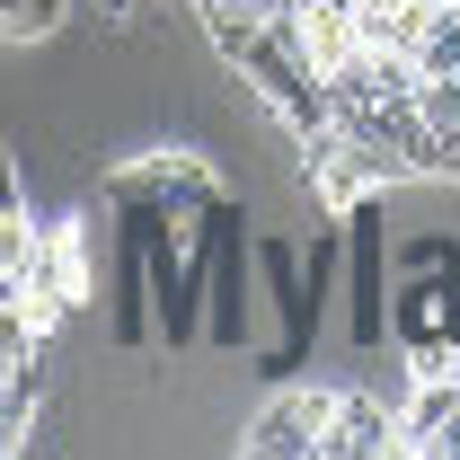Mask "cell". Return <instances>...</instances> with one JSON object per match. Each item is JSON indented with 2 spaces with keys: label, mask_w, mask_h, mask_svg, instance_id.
Instances as JSON below:
<instances>
[{
  "label": "cell",
  "mask_w": 460,
  "mask_h": 460,
  "mask_svg": "<svg viewBox=\"0 0 460 460\" xmlns=\"http://www.w3.org/2000/svg\"><path fill=\"white\" fill-rule=\"evenodd\" d=\"M390 345H407V354H425V345L460 354V257L416 266V275L390 284Z\"/></svg>",
  "instance_id": "6da1fadb"
},
{
  "label": "cell",
  "mask_w": 460,
  "mask_h": 460,
  "mask_svg": "<svg viewBox=\"0 0 460 460\" xmlns=\"http://www.w3.org/2000/svg\"><path fill=\"white\" fill-rule=\"evenodd\" d=\"M337 399L345 390H275V399L248 416V452L257 460H319V443H328V425H337Z\"/></svg>",
  "instance_id": "7a4b0ae2"
},
{
  "label": "cell",
  "mask_w": 460,
  "mask_h": 460,
  "mask_svg": "<svg viewBox=\"0 0 460 460\" xmlns=\"http://www.w3.org/2000/svg\"><path fill=\"white\" fill-rule=\"evenodd\" d=\"M319 460H407V416L390 399H372V390H345Z\"/></svg>",
  "instance_id": "3957f363"
},
{
  "label": "cell",
  "mask_w": 460,
  "mask_h": 460,
  "mask_svg": "<svg viewBox=\"0 0 460 460\" xmlns=\"http://www.w3.org/2000/svg\"><path fill=\"white\" fill-rule=\"evenodd\" d=\"M399 416H407V460H460V363L416 381V399Z\"/></svg>",
  "instance_id": "277c9868"
},
{
  "label": "cell",
  "mask_w": 460,
  "mask_h": 460,
  "mask_svg": "<svg viewBox=\"0 0 460 460\" xmlns=\"http://www.w3.org/2000/svg\"><path fill=\"white\" fill-rule=\"evenodd\" d=\"M425 71H460V9H443L434 27H425V45H416Z\"/></svg>",
  "instance_id": "5b68a950"
},
{
  "label": "cell",
  "mask_w": 460,
  "mask_h": 460,
  "mask_svg": "<svg viewBox=\"0 0 460 460\" xmlns=\"http://www.w3.org/2000/svg\"><path fill=\"white\" fill-rule=\"evenodd\" d=\"M443 177H452V186H460V124H452V133H443Z\"/></svg>",
  "instance_id": "8992f818"
}]
</instances>
